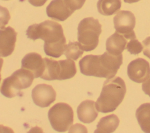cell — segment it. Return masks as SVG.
I'll use <instances>...</instances> for the list:
<instances>
[{
	"mask_svg": "<svg viewBox=\"0 0 150 133\" xmlns=\"http://www.w3.org/2000/svg\"><path fill=\"white\" fill-rule=\"evenodd\" d=\"M5 1H8V0H5Z\"/></svg>",
	"mask_w": 150,
	"mask_h": 133,
	"instance_id": "25",
	"label": "cell"
},
{
	"mask_svg": "<svg viewBox=\"0 0 150 133\" xmlns=\"http://www.w3.org/2000/svg\"><path fill=\"white\" fill-rule=\"evenodd\" d=\"M84 49L81 45L77 42H70L66 45L64 54L69 59L77 60L83 54Z\"/></svg>",
	"mask_w": 150,
	"mask_h": 133,
	"instance_id": "19",
	"label": "cell"
},
{
	"mask_svg": "<svg viewBox=\"0 0 150 133\" xmlns=\"http://www.w3.org/2000/svg\"><path fill=\"white\" fill-rule=\"evenodd\" d=\"M126 49L132 54H138L140 53L143 50V46L142 44L136 39H132L129 40L127 43Z\"/></svg>",
	"mask_w": 150,
	"mask_h": 133,
	"instance_id": "20",
	"label": "cell"
},
{
	"mask_svg": "<svg viewBox=\"0 0 150 133\" xmlns=\"http://www.w3.org/2000/svg\"><path fill=\"white\" fill-rule=\"evenodd\" d=\"M73 111L66 103H58L49 110L48 119L52 127L57 132H65L73 122Z\"/></svg>",
	"mask_w": 150,
	"mask_h": 133,
	"instance_id": "7",
	"label": "cell"
},
{
	"mask_svg": "<svg viewBox=\"0 0 150 133\" xmlns=\"http://www.w3.org/2000/svg\"><path fill=\"white\" fill-rule=\"evenodd\" d=\"M129 78L137 83L145 82L150 76V65L142 58H137L131 61L127 67Z\"/></svg>",
	"mask_w": 150,
	"mask_h": 133,
	"instance_id": "10",
	"label": "cell"
},
{
	"mask_svg": "<svg viewBox=\"0 0 150 133\" xmlns=\"http://www.w3.org/2000/svg\"><path fill=\"white\" fill-rule=\"evenodd\" d=\"M29 39L44 40L43 49L46 55L58 58L64 52L66 40L61 25L56 22L47 20L39 24L30 25L26 30Z\"/></svg>",
	"mask_w": 150,
	"mask_h": 133,
	"instance_id": "1",
	"label": "cell"
},
{
	"mask_svg": "<svg viewBox=\"0 0 150 133\" xmlns=\"http://www.w3.org/2000/svg\"><path fill=\"white\" fill-rule=\"evenodd\" d=\"M79 64L83 74L109 79L115 76L122 64V55H114L107 51L101 55L88 54Z\"/></svg>",
	"mask_w": 150,
	"mask_h": 133,
	"instance_id": "2",
	"label": "cell"
},
{
	"mask_svg": "<svg viewBox=\"0 0 150 133\" xmlns=\"http://www.w3.org/2000/svg\"><path fill=\"white\" fill-rule=\"evenodd\" d=\"M47 0H28V2L35 6H41L43 5Z\"/></svg>",
	"mask_w": 150,
	"mask_h": 133,
	"instance_id": "23",
	"label": "cell"
},
{
	"mask_svg": "<svg viewBox=\"0 0 150 133\" xmlns=\"http://www.w3.org/2000/svg\"><path fill=\"white\" fill-rule=\"evenodd\" d=\"M128 39L117 32L111 35L106 40V50L114 55H119L126 49Z\"/></svg>",
	"mask_w": 150,
	"mask_h": 133,
	"instance_id": "15",
	"label": "cell"
},
{
	"mask_svg": "<svg viewBox=\"0 0 150 133\" xmlns=\"http://www.w3.org/2000/svg\"><path fill=\"white\" fill-rule=\"evenodd\" d=\"M32 97L36 105L40 107H47L55 101L56 93L52 86L40 84L33 88Z\"/></svg>",
	"mask_w": 150,
	"mask_h": 133,
	"instance_id": "11",
	"label": "cell"
},
{
	"mask_svg": "<svg viewBox=\"0 0 150 133\" xmlns=\"http://www.w3.org/2000/svg\"><path fill=\"white\" fill-rule=\"evenodd\" d=\"M120 120L115 114H110L101 118L97 125L95 133H111L119 125Z\"/></svg>",
	"mask_w": 150,
	"mask_h": 133,
	"instance_id": "16",
	"label": "cell"
},
{
	"mask_svg": "<svg viewBox=\"0 0 150 133\" xmlns=\"http://www.w3.org/2000/svg\"><path fill=\"white\" fill-rule=\"evenodd\" d=\"M22 68L32 71L35 78L40 77L45 70L44 59L38 53L31 52L26 54L21 61Z\"/></svg>",
	"mask_w": 150,
	"mask_h": 133,
	"instance_id": "12",
	"label": "cell"
},
{
	"mask_svg": "<svg viewBox=\"0 0 150 133\" xmlns=\"http://www.w3.org/2000/svg\"><path fill=\"white\" fill-rule=\"evenodd\" d=\"M34 78L32 71L21 68L3 80L1 92L3 96L8 98L22 96L21 90L29 87L32 85Z\"/></svg>",
	"mask_w": 150,
	"mask_h": 133,
	"instance_id": "5",
	"label": "cell"
},
{
	"mask_svg": "<svg viewBox=\"0 0 150 133\" xmlns=\"http://www.w3.org/2000/svg\"><path fill=\"white\" fill-rule=\"evenodd\" d=\"M114 28L116 32L122 34L128 40L136 38L133 30L135 26V17L129 11H120L113 19Z\"/></svg>",
	"mask_w": 150,
	"mask_h": 133,
	"instance_id": "8",
	"label": "cell"
},
{
	"mask_svg": "<svg viewBox=\"0 0 150 133\" xmlns=\"http://www.w3.org/2000/svg\"><path fill=\"white\" fill-rule=\"evenodd\" d=\"M142 89L145 94L150 97V76L145 82L142 83Z\"/></svg>",
	"mask_w": 150,
	"mask_h": 133,
	"instance_id": "22",
	"label": "cell"
},
{
	"mask_svg": "<svg viewBox=\"0 0 150 133\" xmlns=\"http://www.w3.org/2000/svg\"><path fill=\"white\" fill-rule=\"evenodd\" d=\"M79 120L86 124L93 122L98 116V110L94 101L86 100L81 102L77 108Z\"/></svg>",
	"mask_w": 150,
	"mask_h": 133,
	"instance_id": "14",
	"label": "cell"
},
{
	"mask_svg": "<svg viewBox=\"0 0 150 133\" xmlns=\"http://www.w3.org/2000/svg\"><path fill=\"white\" fill-rule=\"evenodd\" d=\"M101 32V25L98 19L88 17L80 22L77 28V40L84 51L90 52L96 48Z\"/></svg>",
	"mask_w": 150,
	"mask_h": 133,
	"instance_id": "4",
	"label": "cell"
},
{
	"mask_svg": "<svg viewBox=\"0 0 150 133\" xmlns=\"http://www.w3.org/2000/svg\"><path fill=\"white\" fill-rule=\"evenodd\" d=\"M76 10L71 0H53L46 8V13L53 19L64 21Z\"/></svg>",
	"mask_w": 150,
	"mask_h": 133,
	"instance_id": "9",
	"label": "cell"
},
{
	"mask_svg": "<svg viewBox=\"0 0 150 133\" xmlns=\"http://www.w3.org/2000/svg\"><path fill=\"white\" fill-rule=\"evenodd\" d=\"M143 43V53L150 59V36L146 37L142 42Z\"/></svg>",
	"mask_w": 150,
	"mask_h": 133,
	"instance_id": "21",
	"label": "cell"
},
{
	"mask_svg": "<svg viewBox=\"0 0 150 133\" xmlns=\"http://www.w3.org/2000/svg\"><path fill=\"white\" fill-rule=\"evenodd\" d=\"M135 116L141 129L150 133V103L141 104L136 110Z\"/></svg>",
	"mask_w": 150,
	"mask_h": 133,
	"instance_id": "17",
	"label": "cell"
},
{
	"mask_svg": "<svg viewBox=\"0 0 150 133\" xmlns=\"http://www.w3.org/2000/svg\"><path fill=\"white\" fill-rule=\"evenodd\" d=\"M121 6V0H98L97 4L98 12L105 16L115 14L120 9Z\"/></svg>",
	"mask_w": 150,
	"mask_h": 133,
	"instance_id": "18",
	"label": "cell"
},
{
	"mask_svg": "<svg viewBox=\"0 0 150 133\" xmlns=\"http://www.w3.org/2000/svg\"><path fill=\"white\" fill-rule=\"evenodd\" d=\"M126 90L125 82L120 77L105 80L100 95L96 102L98 111L107 113L115 110L122 101Z\"/></svg>",
	"mask_w": 150,
	"mask_h": 133,
	"instance_id": "3",
	"label": "cell"
},
{
	"mask_svg": "<svg viewBox=\"0 0 150 133\" xmlns=\"http://www.w3.org/2000/svg\"><path fill=\"white\" fill-rule=\"evenodd\" d=\"M45 67L40 77L45 80H63L72 78L77 72L75 63L70 59L59 61L47 57L44 58Z\"/></svg>",
	"mask_w": 150,
	"mask_h": 133,
	"instance_id": "6",
	"label": "cell"
},
{
	"mask_svg": "<svg viewBox=\"0 0 150 133\" xmlns=\"http://www.w3.org/2000/svg\"><path fill=\"white\" fill-rule=\"evenodd\" d=\"M16 36L17 33L11 26L1 29L0 55L1 57H7L12 53L15 46Z\"/></svg>",
	"mask_w": 150,
	"mask_h": 133,
	"instance_id": "13",
	"label": "cell"
},
{
	"mask_svg": "<svg viewBox=\"0 0 150 133\" xmlns=\"http://www.w3.org/2000/svg\"><path fill=\"white\" fill-rule=\"evenodd\" d=\"M140 0H124V1L126 3H128V4H132V3H135V2H137L138 1H139Z\"/></svg>",
	"mask_w": 150,
	"mask_h": 133,
	"instance_id": "24",
	"label": "cell"
}]
</instances>
